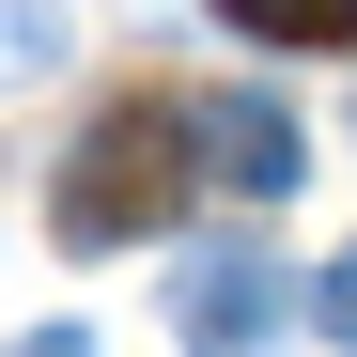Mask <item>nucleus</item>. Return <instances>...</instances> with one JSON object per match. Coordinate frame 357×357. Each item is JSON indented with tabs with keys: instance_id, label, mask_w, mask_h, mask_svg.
<instances>
[{
	"instance_id": "obj_1",
	"label": "nucleus",
	"mask_w": 357,
	"mask_h": 357,
	"mask_svg": "<svg viewBox=\"0 0 357 357\" xmlns=\"http://www.w3.org/2000/svg\"><path fill=\"white\" fill-rule=\"evenodd\" d=\"M171 202H187V109H109L63 155V187H47V233H63V249H125Z\"/></svg>"
},
{
	"instance_id": "obj_2",
	"label": "nucleus",
	"mask_w": 357,
	"mask_h": 357,
	"mask_svg": "<svg viewBox=\"0 0 357 357\" xmlns=\"http://www.w3.org/2000/svg\"><path fill=\"white\" fill-rule=\"evenodd\" d=\"M280 311H295V280L264 233H218V249L171 264V342L187 357H249V342H280Z\"/></svg>"
},
{
	"instance_id": "obj_3",
	"label": "nucleus",
	"mask_w": 357,
	"mask_h": 357,
	"mask_svg": "<svg viewBox=\"0 0 357 357\" xmlns=\"http://www.w3.org/2000/svg\"><path fill=\"white\" fill-rule=\"evenodd\" d=\"M187 155L218 171L233 202H280L295 171H311V140H295V109H280V93H187Z\"/></svg>"
},
{
	"instance_id": "obj_4",
	"label": "nucleus",
	"mask_w": 357,
	"mask_h": 357,
	"mask_svg": "<svg viewBox=\"0 0 357 357\" xmlns=\"http://www.w3.org/2000/svg\"><path fill=\"white\" fill-rule=\"evenodd\" d=\"M218 16L264 47H357V0H218Z\"/></svg>"
},
{
	"instance_id": "obj_5",
	"label": "nucleus",
	"mask_w": 357,
	"mask_h": 357,
	"mask_svg": "<svg viewBox=\"0 0 357 357\" xmlns=\"http://www.w3.org/2000/svg\"><path fill=\"white\" fill-rule=\"evenodd\" d=\"M311 326H326V342H357V249H342V264L311 280Z\"/></svg>"
},
{
	"instance_id": "obj_6",
	"label": "nucleus",
	"mask_w": 357,
	"mask_h": 357,
	"mask_svg": "<svg viewBox=\"0 0 357 357\" xmlns=\"http://www.w3.org/2000/svg\"><path fill=\"white\" fill-rule=\"evenodd\" d=\"M47 47H63V16H31V0H16V16H0V63H47Z\"/></svg>"
},
{
	"instance_id": "obj_7",
	"label": "nucleus",
	"mask_w": 357,
	"mask_h": 357,
	"mask_svg": "<svg viewBox=\"0 0 357 357\" xmlns=\"http://www.w3.org/2000/svg\"><path fill=\"white\" fill-rule=\"evenodd\" d=\"M16 357H93V342H78V326H47V342H16Z\"/></svg>"
}]
</instances>
